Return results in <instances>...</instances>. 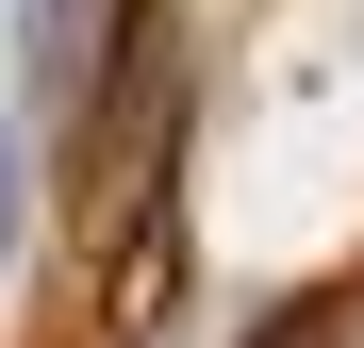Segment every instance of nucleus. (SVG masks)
Returning a JSON list of instances; mask_svg holds the SVG:
<instances>
[{"label": "nucleus", "mask_w": 364, "mask_h": 348, "mask_svg": "<svg viewBox=\"0 0 364 348\" xmlns=\"http://www.w3.org/2000/svg\"><path fill=\"white\" fill-rule=\"evenodd\" d=\"M33 199H50V183H33V116H0V265L33 249Z\"/></svg>", "instance_id": "1"}]
</instances>
